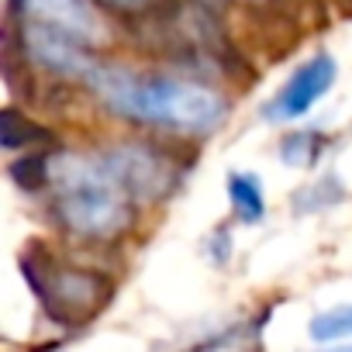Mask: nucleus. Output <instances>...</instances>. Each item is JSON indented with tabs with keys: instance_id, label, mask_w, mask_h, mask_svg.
Here are the masks:
<instances>
[{
	"instance_id": "0eeeda50",
	"label": "nucleus",
	"mask_w": 352,
	"mask_h": 352,
	"mask_svg": "<svg viewBox=\"0 0 352 352\" xmlns=\"http://www.w3.org/2000/svg\"><path fill=\"white\" fill-rule=\"evenodd\" d=\"M335 73H338V66H335L331 56H314V59L304 63V66L283 83V90L270 100L266 118H273V121H294V118L307 114V111L331 90Z\"/></svg>"
},
{
	"instance_id": "7ed1b4c3",
	"label": "nucleus",
	"mask_w": 352,
	"mask_h": 352,
	"mask_svg": "<svg viewBox=\"0 0 352 352\" xmlns=\"http://www.w3.org/2000/svg\"><path fill=\"white\" fill-rule=\"evenodd\" d=\"M25 280L45 307V314L69 328L94 321L114 297V283L104 273L66 263L42 245H35L25 256Z\"/></svg>"
},
{
	"instance_id": "423d86ee",
	"label": "nucleus",
	"mask_w": 352,
	"mask_h": 352,
	"mask_svg": "<svg viewBox=\"0 0 352 352\" xmlns=\"http://www.w3.org/2000/svg\"><path fill=\"white\" fill-rule=\"evenodd\" d=\"M14 11L28 25L56 28V32L73 35L94 49L107 35L100 14L94 11V0H14Z\"/></svg>"
},
{
	"instance_id": "4468645a",
	"label": "nucleus",
	"mask_w": 352,
	"mask_h": 352,
	"mask_svg": "<svg viewBox=\"0 0 352 352\" xmlns=\"http://www.w3.org/2000/svg\"><path fill=\"white\" fill-rule=\"evenodd\" d=\"M321 352H352V345H338V349H321Z\"/></svg>"
},
{
	"instance_id": "6e6552de",
	"label": "nucleus",
	"mask_w": 352,
	"mask_h": 352,
	"mask_svg": "<svg viewBox=\"0 0 352 352\" xmlns=\"http://www.w3.org/2000/svg\"><path fill=\"white\" fill-rule=\"evenodd\" d=\"M184 352H263V342H259V324L256 321H239Z\"/></svg>"
},
{
	"instance_id": "1a4fd4ad",
	"label": "nucleus",
	"mask_w": 352,
	"mask_h": 352,
	"mask_svg": "<svg viewBox=\"0 0 352 352\" xmlns=\"http://www.w3.org/2000/svg\"><path fill=\"white\" fill-rule=\"evenodd\" d=\"M52 135L42 128V124H35L32 118H25V114H18L14 107H8L4 114H0V145L4 148H32V145H45Z\"/></svg>"
},
{
	"instance_id": "9d476101",
	"label": "nucleus",
	"mask_w": 352,
	"mask_h": 352,
	"mask_svg": "<svg viewBox=\"0 0 352 352\" xmlns=\"http://www.w3.org/2000/svg\"><path fill=\"white\" fill-rule=\"evenodd\" d=\"M228 197H232V208L242 221H259L266 204H263V190H259V180L249 173H232L228 176Z\"/></svg>"
},
{
	"instance_id": "9b49d317",
	"label": "nucleus",
	"mask_w": 352,
	"mask_h": 352,
	"mask_svg": "<svg viewBox=\"0 0 352 352\" xmlns=\"http://www.w3.org/2000/svg\"><path fill=\"white\" fill-rule=\"evenodd\" d=\"M311 338L314 342H342L352 338V304H338L331 311H321L311 318Z\"/></svg>"
},
{
	"instance_id": "f03ea898",
	"label": "nucleus",
	"mask_w": 352,
	"mask_h": 352,
	"mask_svg": "<svg viewBox=\"0 0 352 352\" xmlns=\"http://www.w3.org/2000/svg\"><path fill=\"white\" fill-rule=\"evenodd\" d=\"M49 211L83 242H114L135 225L138 201L114 180L100 155H49Z\"/></svg>"
},
{
	"instance_id": "ddd939ff",
	"label": "nucleus",
	"mask_w": 352,
	"mask_h": 352,
	"mask_svg": "<svg viewBox=\"0 0 352 352\" xmlns=\"http://www.w3.org/2000/svg\"><path fill=\"white\" fill-rule=\"evenodd\" d=\"M94 4L118 18H148V14L166 11L173 0H94Z\"/></svg>"
},
{
	"instance_id": "f8f14e48",
	"label": "nucleus",
	"mask_w": 352,
	"mask_h": 352,
	"mask_svg": "<svg viewBox=\"0 0 352 352\" xmlns=\"http://www.w3.org/2000/svg\"><path fill=\"white\" fill-rule=\"evenodd\" d=\"M318 152H321V135H314V131H297V135L283 138V159L290 166H307L318 159Z\"/></svg>"
},
{
	"instance_id": "20e7f679",
	"label": "nucleus",
	"mask_w": 352,
	"mask_h": 352,
	"mask_svg": "<svg viewBox=\"0 0 352 352\" xmlns=\"http://www.w3.org/2000/svg\"><path fill=\"white\" fill-rule=\"evenodd\" d=\"M100 162L135 201H162L184 180V166L162 145L152 142H121L100 152Z\"/></svg>"
},
{
	"instance_id": "39448f33",
	"label": "nucleus",
	"mask_w": 352,
	"mask_h": 352,
	"mask_svg": "<svg viewBox=\"0 0 352 352\" xmlns=\"http://www.w3.org/2000/svg\"><path fill=\"white\" fill-rule=\"evenodd\" d=\"M21 45H25V56L32 63H38L45 73L63 76V80L90 83L94 69L100 66L94 45H87V42H80L73 35H63L56 28H42V25L21 21Z\"/></svg>"
},
{
	"instance_id": "f257e3e1",
	"label": "nucleus",
	"mask_w": 352,
	"mask_h": 352,
	"mask_svg": "<svg viewBox=\"0 0 352 352\" xmlns=\"http://www.w3.org/2000/svg\"><path fill=\"white\" fill-rule=\"evenodd\" d=\"M87 87L104 100L107 111L135 124L162 128L173 135H208L228 114L225 97L197 80L135 73L121 63H104V59Z\"/></svg>"
}]
</instances>
